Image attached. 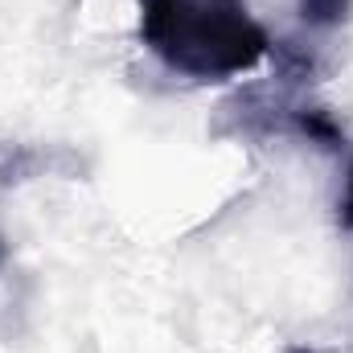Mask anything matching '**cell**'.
<instances>
[{
	"label": "cell",
	"instance_id": "cell-1",
	"mask_svg": "<svg viewBox=\"0 0 353 353\" xmlns=\"http://www.w3.org/2000/svg\"><path fill=\"white\" fill-rule=\"evenodd\" d=\"M136 8L140 41L181 79L226 83L271 54V37L247 0H136Z\"/></svg>",
	"mask_w": 353,
	"mask_h": 353
},
{
	"label": "cell",
	"instance_id": "cell-2",
	"mask_svg": "<svg viewBox=\"0 0 353 353\" xmlns=\"http://www.w3.org/2000/svg\"><path fill=\"white\" fill-rule=\"evenodd\" d=\"M292 4H296V12L308 29H337V25L350 21L353 8V0H292Z\"/></svg>",
	"mask_w": 353,
	"mask_h": 353
},
{
	"label": "cell",
	"instance_id": "cell-3",
	"mask_svg": "<svg viewBox=\"0 0 353 353\" xmlns=\"http://www.w3.org/2000/svg\"><path fill=\"white\" fill-rule=\"evenodd\" d=\"M341 222L353 230V165H350V176H345V193H341Z\"/></svg>",
	"mask_w": 353,
	"mask_h": 353
},
{
	"label": "cell",
	"instance_id": "cell-4",
	"mask_svg": "<svg viewBox=\"0 0 353 353\" xmlns=\"http://www.w3.org/2000/svg\"><path fill=\"white\" fill-rule=\"evenodd\" d=\"M288 353H321V350H288Z\"/></svg>",
	"mask_w": 353,
	"mask_h": 353
}]
</instances>
